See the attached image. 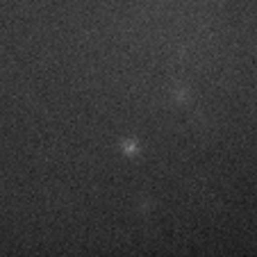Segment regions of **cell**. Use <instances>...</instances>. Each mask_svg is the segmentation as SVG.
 I'll return each mask as SVG.
<instances>
[{
  "label": "cell",
  "instance_id": "6da1fadb",
  "mask_svg": "<svg viewBox=\"0 0 257 257\" xmlns=\"http://www.w3.org/2000/svg\"><path fill=\"white\" fill-rule=\"evenodd\" d=\"M123 153H125V155H135V153H137V141L135 139H125V141H123Z\"/></svg>",
  "mask_w": 257,
  "mask_h": 257
}]
</instances>
